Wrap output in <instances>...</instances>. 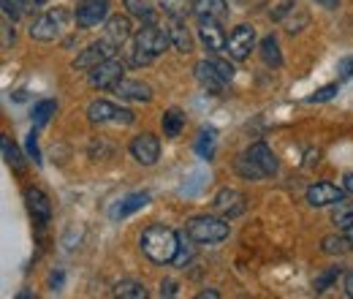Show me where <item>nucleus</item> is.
<instances>
[{
    "label": "nucleus",
    "mask_w": 353,
    "mask_h": 299,
    "mask_svg": "<svg viewBox=\"0 0 353 299\" xmlns=\"http://www.w3.org/2000/svg\"><path fill=\"white\" fill-rule=\"evenodd\" d=\"M125 6H128V11H131L133 17H139V19H144V22H152V19H155V11H152L144 0H125Z\"/></svg>",
    "instance_id": "33"
},
{
    "label": "nucleus",
    "mask_w": 353,
    "mask_h": 299,
    "mask_svg": "<svg viewBox=\"0 0 353 299\" xmlns=\"http://www.w3.org/2000/svg\"><path fill=\"white\" fill-rule=\"evenodd\" d=\"M49 283H52L54 289H60V286H63V272H52V278H49Z\"/></svg>",
    "instance_id": "41"
},
{
    "label": "nucleus",
    "mask_w": 353,
    "mask_h": 299,
    "mask_svg": "<svg viewBox=\"0 0 353 299\" xmlns=\"http://www.w3.org/2000/svg\"><path fill=\"white\" fill-rule=\"evenodd\" d=\"M25 199H28V210H30V215L44 226V223H49V218H52V202L46 199L44 191H39V188H28L25 191Z\"/></svg>",
    "instance_id": "15"
},
{
    "label": "nucleus",
    "mask_w": 353,
    "mask_h": 299,
    "mask_svg": "<svg viewBox=\"0 0 353 299\" xmlns=\"http://www.w3.org/2000/svg\"><path fill=\"white\" fill-rule=\"evenodd\" d=\"M109 6H112L109 0H82V3L77 6V14H74L77 28L90 30V28L101 25V22L106 19V14H109Z\"/></svg>",
    "instance_id": "8"
},
{
    "label": "nucleus",
    "mask_w": 353,
    "mask_h": 299,
    "mask_svg": "<svg viewBox=\"0 0 353 299\" xmlns=\"http://www.w3.org/2000/svg\"><path fill=\"white\" fill-rule=\"evenodd\" d=\"M323 253H348V251H353L351 248V240L348 237H323Z\"/></svg>",
    "instance_id": "32"
},
{
    "label": "nucleus",
    "mask_w": 353,
    "mask_h": 299,
    "mask_svg": "<svg viewBox=\"0 0 353 299\" xmlns=\"http://www.w3.org/2000/svg\"><path fill=\"white\" fill-rule=\"evenodd\" d=\"M218 297H221L218 291H201V294H199L196 299H218Z\"/></svg>",
    "instance_id": "44"
},
{
    "label": "nucleus",
    "mask_w": 353,
    "mask_h": 299,
    "mask_svg": "<svg viewBox=\"0 0 353 299\" xmlns=\"http://www.w3.org/2000/svg\"><path fill=\"white\" fill-rule=\"evenodd\" d=\"M161 126H163V136H166V139H176V136L182 133V128H185V115H182L179 109H169V112L163 115Z\"/></svg>",
    "instance_id": "24"
},
{
    "label": "nucleus",
    "mask_w": 353,
    "mask_h": 299,
    "mask_svg": "<svg viewBox=\"0 0 353 299\" xmlns=\"http://www.w3.org/2000/svg\"><path fill=\"white\" fill-rule=\"evenodd\" d=\"M131 155L141 166H152L161 158V142L152 133H139L131 142Z\"/></svg>",
    "instance_id": "10"
},
{
    "label": "nucleus",
    "mask_w": 353,
    "mask_h": 299,
    "mask_svg": "<svg viewBox=\"0 0 353 299\" xmlns=\"http://www.w3.org/2000/svg\"><path fill=\"white\" fill-rule=\"evenodd\" d=\"M0 147H3V158H6V164H8L14 171H22L25 161H22V155H19L17 144H14L8 136H3V139H0Z\"/></svg>",
    "instance_id": "28"
},
{
    "label": "nucleus",
    "mask_w": 353,
    "mask_h": 299,
    "mask_svg": "<svg viewBox=\"0 0 353 299\" xmlns=\"http://www.w3.org/2000/svg\"><path fill=\"white\" fill-rule=\"evenodd\" d=\"M340 275H343V267H329V269H323V272L315 278V283H312V286H315V291H318V294H323V291H326V289H329Z\"/></svg>",
    "instance_id": "31"
},
{
    "label": "nucleus",
    "mask_w": 353,
    "mask_h": 299,
    "mask_svg": "<svg viewBox=\"0 0 353 299\" xmlns=\"http://www.w3.org/2000/svg\"><path fill=\"white\" fill-rule=\"evenodd\" d=\"M103 39L120 49L123 44L131 39V22H128V17H120V14L117 17H109L106 30H103Z\"/></svg>",
    "instance_id": "17"
},
{
    "label": "nucleus",
    "mask_w": 353,
    "mask_h": 299,
    "mask_svg": "<svg viewBox=\"0 0 353 299\" xmlns=\"http://www.w3.org/2000/svg\"><path fill=\"white\" fill-rule=\"evenodd\" d=\"M337 95V85H323L321 90H315L307 98V104H321V101H332Z\"/></svg>",
    "instance_id": "35"
},
{
    "label": "nucleus",
    "mask_w": 353,
    "mask_h": 299,
    "mask_svg": "<svg viewBox=\"0 0 353 299\" xmlns=\"http://www.w3.org/2000/svg\"><path fill=\"white\" fill-rule=\"evenodd\" d=\"M259 52H261V60H264L266 66H272V68H280L283 66V55H280V44L274 36H266L261 39L259 44Z\"/></svg>",
    "instance_id": "22"
},
{
    "label": "nucleus",
    "mask_w": 353,
    "mask_h": 299,
    "mask_svg": "<svg viewBox=\"0 0 353 299\" xmlns=\"http://www.w3.org/2000/svg\"><path fill=\"white\" fill-rule=\"evenodd\" d=\"M193 3H196V0H158L161 11H163L169 19H185L188 14H193Z\"/></svg>",
    "instance_id": "23"
},
{
    "label": "nucleus",
    "mask_w": 353,
    "mask_h": 299,
    "mask_svg": "<svg viewBox=\"0 0 353 299\" xmlns=\"http://www.w3.org/2000/svg\"><path fill=\"white\" fill-rule=\"evenodd\" d=\"M33 3H36V6H44L46 0H33Z\"/></svg>",
    "instance_id": "47"
},
{
    "label": "nucleus",
    "mask_w": 353,
    "mask_h": 299,
    "mask_svg": "<svg viewBox=\"0 0 353 299\" xmlns=\"http://www.w3.org/2000/svg\"><path fill=\"white\" fill-rule=\"evenodd\" d=\"M169 39H172V46H174L176 52H182V55L193 52V39H190V33H188L182 19H172L169 22Z\"/></svg>",
    "instance_id": "21"
},
{
    "label": "nucleus",
    "mask_w": 353,
    "mask_h": 299,
    "mask_svg": "<svg viewBox=\"0 0 353 299\" xmlns=\"http://www.w3.org/2000/svg\"><path fill=\"white\" fill-rule=\"evenodd\" d=\"M68 28V11L65 8H52L41 14L33 25H30V39L36 41H57Z\"/></svg>",
    "instance_id": "4"
},
{
    "label": "nucleus",
    "mask_w": 353,
    "mask_h": 299,
    "mask_svg": "<svg viewBox=\"0 0 353 299\" xmlns=\"http://www.w3.org/2000/svg\"><path fill=\"white\" fill-rule=\"evenodd\" d=\"M345 191H348V193H353V171L345 177Z\"/></svg>",
    "instance_id": "45"
},
{
    "label": "nucleus",
    "mask_w": 353,
    "mask_h": 299,
    "mask_svg": "<svg viewBox=\"0 0 353 299\" xmlns=\"http://www.w3.org/2000/svg\"><path fill=\"white\" fill-rule=\"evenodd\" d=\"M225 49H228V55H231L234 60L250 57V52L256 49V28H253V25H239V28H234V33H231L228 41H225Z\"/></svg>",
    "instance_id": "7"
},
{
    "label": "nucleus",
    "mask_w": 353,
    "mask_h": 299,
    "mask_svg": "<svg viewBox=\"0 0 353 299\" xmlns=\"http://www.w3.org/2000/svg\"><path fill=\"white\" fill-rule=\"evenodd\" d=\"M188 237L199 245H215L228 237V223L223 218H212V215H196L188 223Z\"/></svg>",
    "instance_id": "3"
},
{
    "label": "nucleus",
    "mask_w": 353,
    "mask_h": 299,
    "mask_svg": "<svg viewBox=\"0 0 353 299\" xmlns=\"http://www.w3.org/2000/svg\"><path fill=\"white\" fill-rule=\"evenodd\" d=\"M147 202H150V193H128L125 199H120L117 204H112L109 218H112V220H123V218H128V215L139 213L141 207H147Z\"/></svg>",
    "instance_id": "16"
},
{
    "label": "nucleus",
    "mask_w": 353,
    "mask_h": 299,
    "mask_svg": "<svg viewBox=\"0 0 353 299\" xmlns=\"http://www.w3.org/2000/svg\"><path fill=\"white\" fill-rule=\"evenodd\" d=\"M54 112H57V104H54V101H49V98H46V101H39V104L33 106V126H39V128L46 126Z\"/></svg>",
    "instance_id": "30"
},
{
    "label": "nucleus",
    "mask_w": 353,
    "mask_h": 299,
    "mask_svg": "<svg viewBox=\"0 0 353 299\" xmlns=\"http://www.w3.org/2000/svg\"><path fill=\"white\" fill-rule=\"evenodd\" d=\"M11 41H14V30H11V28H8V22H6V25H3V49H6Z\"/></svg>",
    "instance_id": "40"
},
{
    "label": "nucleus",
    "mask_w": 353,
    "mask_h": 299,
    "mask_svg": "<svg viewBox=\"0 0 353 299\" xmlns=\"http://www.w3.org/2000/svg\"><path fill=\"white\" fill-rule=\"evenodd\" d=\"M345 237L351 240V248H353V226H351V229H348V231H345Z\"/></svg>",
    "instance_id": "46"
},
{
    "label": "nucleus",
    "mask_w": 353,
    "mask_h": 299,
    "mask_svg": "<svg viewBox=\"0 0 353 299\" xmlns=\"http://www.w3.org/2000/svg\"><path fill=\"white\" fill-rule=\"evenodd\" d=\"M28 153H30V158H33L36 164H41V153H39V142H36V133H33V131L28 133Z\"/></svg>",
    "instance_id": "37"
},
{
    "label": "nucleus",
    "mask_w": 353,
    "mask_h": 299,
    "mask_svg": "<svg viewBox=\"0 0 353 299\" xmlns=\"http://www.w3.org/2000/svg\"><path fill=\"white\" fill-rule=\"evenodd\" d=\"M123 79H125V66L117 57H109L88 71V85L95 90H114Z\"/></svg>",
    "instance_id": "5"
},
{
    "label": "nucleus",
    "mask_w": 353,
    "mask_h": 299,
    "mask_svg": "<svg viewBox=\"0 0 353 299\" xmlns=\"http://www.w3.org/2000/svg\"><path fill=\"white\" fill-rule=\"evenodd\" d=\"M139 248L141 253L155 261V264H174L176 251H179V234L174 229L163 226V223H152L141 231V240H139Z\"/></svg>",
    "instance_id": "1"
},
{
    "label": "nucleus",
    "mask_w": 353,
    "mask_h": 299,
    "mask_svg": "<svg viewBox=\"0 0 353 299\" xmlns=\"http://www.w3.org/2000/svg\"><path fill=\"white\" fill-rule=\"evenodd\" d=\"M345 294L353 299V272H348V275H345Z\"/></svg>",
    "instance_id": "42"
},
{
    "label": "nucleus",
    "mask_w": 353,
    "mask_h": 299,
    "mask_svg": "<svg viewBox=\"0 0 353 299\" xmlns=\"http://www.w3.org/2000/svg\"><path fill=\"white\" fill-rule=\"evenodd\" d=\"M210 60H212V66L221 71V77L225 79V82H231V79H234V74H236V71H234V66H231L228 60H221V57H210Z\"/></svg>",
    "instance_id": "36"
},
{
    "label": "nucleus",
    "mask_w": 353,
    "mask_h": 299,
    "mask_svg": "<svg viewBox=\"0 0 353 299\" xmlns=\"http://www.w3.org/2000/svg\"><path fill=\"white\" fill-rule=\"evenodd\" d=\"M161 294H163V297H174V294H176V283H174V280H166V283L161 286Z\"/></svg>",
    "instance_id": "39"
},
{
    "label": "nucleus",
    "mask_w": 353,
    "mask_h": 299,
    "mask_svg": "<svg viewBox=\"0 0 353 299\" xmlns=\"http://www.w3.org/2000/svg\"><path fill=\"white\" fill-rule=\"evenodd\" d=\"M196 153H199V158H204V161H210V158L215 155V131L204 128L199 133V139H196Z\"/></svg>",
    "instance_id": "27"
},
{
    "label": "nucleus",
    "mask_w": 353,
    "mask_h": 299,
    "mask_svg": "<svg viewBox=\"0 0 353 299\" xmlns=\"http://www.w3.org/2000/svg\"><path fill=\"white\" fill-rule=\"evenodd\" d=\"M114 93H117L120 98H125V101H144V104L152 98L150 85H144V82H139V79H123L120 85L114 87Z\"/></svg>",
    "instance_id": "20"
},
{
    "label": "nucleus",
    "mask_w": 353,
    "mask_h": 299,
    "mask_svg": "<svg viewBox=\"0 0 353 299\" xmlns=\"http://www.w3.org/2000/svg\"><path fill=\"white\" fill-rule=\"evenodd\" d=\"M88 117H90V123H98V126H103V123H112V126H131L133 120H136L131 109H123V106H117V104H112V101H103V98H98V101L90 104Z\"/></svg>",
    "instance_id": "6"
},
{
    "label": "nucleus",
    "mask_w": 353,
    "mask_h": 299,
    "mask_svg": "<svg viewBox=\"0 0 353 299\" xmlns=\"http://www.w3.org/2000/svg\"><path fill=\"white\" fill-rule=\"evenodd\" d=\"M193 14L199 17V22H221L228 14V6H225V0H196Z\"/></svg>",
    "instance_id": "18"
},
{
    "label": "nucleus",
    "mask_w": 353,
    "mask_h": 299,
    "mask_svg": "<svg viewBox=\"0 0 353 299\" xmlns=\"http://www.w3.org/2000/svg\"><path fill=\"white\" fill-rule=\"evenodd\" d=\"M196 79H199V85L204 87L207 93H212V95H221L223 90H225V85H228L221 77V71L212 66V60H201L196 66Z\"/></svg>",
    "instance_id": "13"
},
{
    "label": "nucleus",
    "mask_w": 353,
    "mask_h": 299,
    "mask_svg": "<svg viewBox=\"0 0 353 299\" xmlns=\"http://www.w3.org/2000/svg\"><path fill=\"white\" fill-rule=\"evenodd\" d=\"M236 171H239L245 180H261V177H266L264 171L256 166V161H253L248 153H242V155L236 158Z\"/></svg>",
    "instance_id": "29"
},
{
    "label": "nucleus",
    "mask_w": 353,
    "mask_h": 299,
    "mask_svg": "<svg viewBox=\"0 0 353 299\" xmlns=\"http://www.w3.org/2000/svg\"><path fill=\"white\" fill-rule=\"evenodd\" d=\"M248 155L256 161V166L264 171L266 177H272V174H277V158H274V153L266 147L264 142H256V144H250V150H248Z\"/></svg>",
    "instance_id": "19"
},
{
    "label": "nucleus",
    "mask_w": 353,
    "mask_h": 299,
    "mask_svg": "<svg viewBox=\"0 0 353 299\" xmlns=\"http://www.w3.org/2000/svg\"><path fill=\"white\" fill-rule=\"evenodd\" d=\"M337 71H340V77H343V79H351L353 77V57H343V60H340V66H337Z\"/></svg>",
    "instance_id": "38"
},
{
    "label": "nucleus",
    "mask_w": 353,
    "mask_h": 299,
    "mask_svg": "<svg viewBox=\"0 0 353 299\" xmlns=\"http://www.w3.org/2000/svg\"><path fill=\"white\" fill-rule=\"evenodd\" d=\"M3 3V14L11 19H19L28 11V0H0Z\"/></svg>",
    "instance_id": "34"
},
{
    "label": "nucleus",
    "mask_w": 353,
    "mask_h": 299,
    "mask_svg": "<svg viewBox=\"0 0 353 299\" xmlns=\"http://www.w3.org/2000/svg\"><path fill=\"white\" fill-rule=\"evenodd\" d=\"M318 6H323V8H337L340 6V0H315Z\"/></svg>",
    "instance_id": "43"
},
{
    "label": "nucleus",
    "mask_w": 353,
    "mask_h": 299,
    "mask_svg": "<svg viewBox=\"0 0 353 299\" xmlns=\"http://www.w3.org/2000/svg\"><path fill=\"white\" fill-rule=\"evenodd\" d=\"M114 49H117V46H114V44H109L106 39L92 41L88 49L74 60V68H79V71H90V68H95L98 63H103V60L114 57Z\"/></svg>",
    "instance_id": "9"
},
{
    "label": "nucleus",
    "mask_w": 353,
    "mask_h": 299,
    "mask_svg": "<svg viewBox=\"0 0 353 299\" xmlns=\"http://www.w3.org/2000/svg\"><path fill=\"white\" fill-rule=\"evenodd\" d=\"M199 41L207 46V52L218 55L225 49V33H223L221 22H199Z\"/></svg>",
    "instance_id": "14"
},
{
    "label": "nucleus",
    "mask_w": 353,
    "mask_h": 299,
    "mask_svg": "<svg viewBox=\"0 0 353 299\" xmlns=\"http://www.w3.org/2000/svg\"><path fill=\"white\" fill-rule=\"evenodd\" d=\"M332 223L337 226V229H343V231H348L353 226V204L351 202H340V204H334V213H332Z\"/></svg>",
    "instance_id": "25"
},
{
    "label": "nucleus",
    "mask_w": 353,
    "mask_h": 299,
    "mask_svg": "<svg viewBox=\"0 0 353 299\" xmlns=\"http://www.w3.org/2000/svg\"><path fill=\"white\" fill-rule=\"evenodd\" d=\"M114 297L123 299H144L147 297V289L139 283V280H120L114 286Z\"/></svg>",
    "instance_id": "26"
},
{
    "label": "nucleus",
    "mask_w": 353,
    "mask_h": 299,
    "mask_svg": "<svg viewBox=\"0 0 353 299\" xmlns=\"http://www.w3.org/2000/svg\"><path fill=\"white\" fill-rule=\"evenodd\" d=\"M169 30L155 28L152 22H147L136 36H133V49H131V63L133 66H150L155 57H161L169 49Z\"/></svg>",
    "instance_id": "2"
},
{
    "label": "nucleus",
    "mask_w": 353,
    "mask_h": 299,
    "mask_svg": "<svg viewBox=\"0 0 353 299\" xmlns=\"http://www.w3.org/2000/svg\"><path fill=\"white\" fill-rule=\"evenodd\" d=\"M345 199V191L337 188L334 182H315L307 188V204L310 207H332Z\"/></svg>",
    "instance_id": "11"
},
{
    "label": "nucleus",
    "mask_w": 353,
    "mask_h": 299,
    "mask_svg": "<svg viewBox=\"0 0 353 299\" xmlns=\"http://www.w3.org/2000/svg\"><path fill=\"white\" fill-rule=\"evenodd\" d=\"M212 207H215V213L221 215L223 220H231V218H236V215L245 213V196L239 193V191H234V188H223L221 193L215 196V202H212Z\"/></svg>",
    "instance_id": "12"
}]
</instances>
